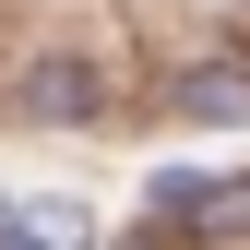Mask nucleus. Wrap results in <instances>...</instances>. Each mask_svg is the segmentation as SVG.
Instances as JSON below:
<instances>
[{
	"instance_id": "nucleus-1",
	"label": "nucleus",
	"mask_w": 250,
	"mask_h": 250,
	"mask_svg": "<svg viewBox=\"0 0 250 250\" xmlns=\"http://www.w3.org/2000/svg\"><path fill=\"white\" fill-rule=\"evenodd\" d=\"M24 96H36V119H96V60H36V72H24Z\"/></svg>"
},
{
	"instance_id": "nucleus-2",
	"label": "nucleus",
	"mask_w": 250,
	"mask_h": 250,
	"mask_svg": "<svg viewBox=\"0 0 250 250\" xmlns=\"http://www.w3.org/2000/svg\"><path fill=\"white\" fill-rule=\"evenodd\" d=\"M179 119H214V131H227V119H250V72H238V60L179 72Z\"/></svg>"
},
{
	"instance_id": "nucleus-3",
	"label": "nucleus",
	"mask_w": 250,
	"mask_h": 250,
	"mask_svg": "<svg viewBox=\"0 0 250 250\" xmlns=\"http://www.w3.org/2000/svg\"><path fill=\"white\" fill-rule=\"evenodd\" d=\"M12 250H96V214H83L72 191H48V203L12 214Z\"/></svg>"
}]
</instances>
